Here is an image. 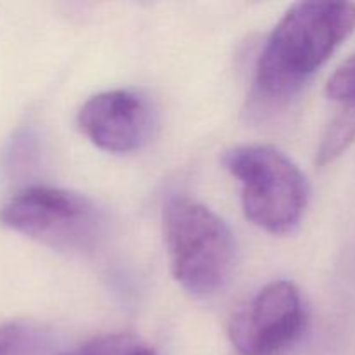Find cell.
<instances>
[{
	"label": "cell",
	"mask_w": 355,
	"mask_h": 355,
	"mask_svg": "<svg viewBox=\"0 0 355 355\" xmlns=\"http://www.w3.org/2000/svg\"><path fill=\"white\" fill-rule=\"evenodd\" d=\"M307 309L290 281H274L232 315L229 338L239 355H281L300 340Z\"/></svg>",
	"instance_id": "5"
},
{
	"label": "cell",
	"mask_w": 355,
	"mask_h": 355,
	"mask_svg": "<svg viewBox=\"0 0 355 355\" xmlns=\"http://www.w3.org/2000/svg\"><path fill=\"white\" fill-rule=\"evenodd\" d=\"M0 222L62 252L90 250L103 231V214L89 198L47 186H30L14 194L0 208Z\"/></svg>",
	"instance_id": "4"
},
{
	"label": "cell",
	"mask_w": 355,
	"mask_h": 355,
	"mask_svg": "<svg viewBox=\"0 0 355 355\" xmlns=\"http://www.w3.org/2000/svg\"><path fill=\"white\" fill-rule=\"evenodd\" d=\"M163 239L177 283L194 297L225 286L234 269L236 241L217 214L198 201L175 196L163 208Z\"/></svg>",
	"instance_id": "2"
},
{
	"label": "cell",
	"mask_w": 355,
	"mask_h": 355,
	"mask_svg": "<svg viewBox=\"0 0 355 355\" xmlns=\"http://www.w3.org/2000/svg\"><path fill=\"white\" fill-rule=\"evenodd\" d=\"M354 30L352 2L295 3L281 17L260 52L257 96L272 104L293 97Z\"/></svg>",
	"instance_id": "1"
},
{
	"label": "cell",
	"mask_w": 355,
	"mask_h": 355,
	"mask_svg": "<svg viewBox=\"0 0 355 355\" xmlns=\"http://www.w3.org/2000/svg\"><path fill=\"white\" fill-rule=\"evenodd\" d=\"M45 333L31 321H9L0 326V355H33L44 345Z\"/></svg>",
	"instance_id": "7"
},
{
	"label": "cell",
	"mask_w": 355,
	"mask_h": 355,
	"mask_svg": "<svg viewBox=\"0 0 355 355\" xmlns=\"http://www.w3.org/2000/svg\"><path fill=\"white\" fill-rule=\"evenodd\" d=\"M80 130L99 149L130 153L141 148L151 132L149 103L132 90L96 94L78 113Z\"/></svg>",
	"instance_id": "6"
},
{
	"label": "cell",
	"mask_w": 355,
	"mask_h": 355,
	"mask_svg": "<svg viewBox=\"0 0 355 355\" xmlns=\"http://www.w3.org/2000/svg\"><path fill=\"white\" fill-rule=\"evenodd\" d=\"M135 345H137V340L132 335L113 333V335L97 336L69 352L59 355H127Z\"/></svg>",
	"instance_id": "9"
},
{
	"label": "cell",
	"mask_w": 355,
	"mask_h": 355,
	"mask_svg": "<svg viewBox=\"0 0 355 355\" xmlns=\"http://www.w3.org/2000/svg\"><path fill=\"white\" fill-rule=\"evenodd\" d=\"M326 96L340 104V110L355 111V52L338 66L326 85Z\"/></svg>",
	"instance_id": "8"
},
{
	"label": "cell",
	"mask_w": 355,
	"mask_h": 355,
	"mask_svg": "<svg viewBox=\"0 0 355 355\" xmlns=\"http://www.w3.org/2000/svg\"><path fill=\"white\" fill-rule=\"evenodd\" d=\"M127 355H158L155 352V350L151 349V347H146V345H135L134 349L130 350V352H128Z\"/></svg>",
	"instance_id": "10"
},
{
	"label": "cell",
	"mask_w": 355,
	"mask_h": 355,
	"mask_svg": "<svg viewBox=\"0 0 355 355\" xmlns=\"http://www.w3.org/2000/svg\"><path fill=\"white\" fill-rule=\"evenodd\" d=\"M222 162L241 184L243 210L252 224L270 234H288L300 224L309 184L284 153L272 146H238Z\"/></svg>",
	"instance_id": "3"
}]
</instances>
